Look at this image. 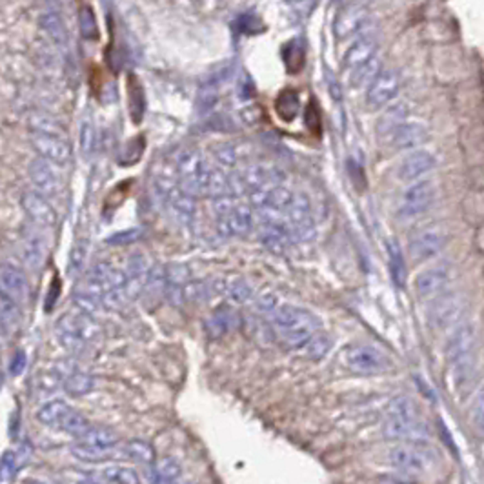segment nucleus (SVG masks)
Segmentation results:
<instances>
[{"label":"nucleus","mask_w":484,"mask_h":484,"mask_svg":"<svg viewBox=\"0 0 484 484\" xmlns=\"http://www.w3.org/2000/svg\"><path fill=\"white\" fill-rule=\"evenodd\" d=\"M177 187L187 197L206 199H228L232 195L230 175L217 170L195 148H182L175 157Z\"/></svg>","instance_id":"f257e3e1"},{"label":"nucleus","mask_w":484,"mask_h":484,"mask_svg":"<svg viewBox=\"0 0 484 484\" xmlns=\"http://www.w3.org/2000/svg\"><path fill=\"white\" fill-rule=\"evenodd\" d=\"M268 322L279 342L288 350L304 348L321 328V322L311 311L292 304L277 306L269 314Z\"/></svg>","instance_id":"f03ea898"},{"label":"nucleus","mask_w":484,"mask_h":484,"mask_svg":"<svg viewBox=\"0 0 484 484\" xmlns=\"http://www.w3.org/2000/svg\"><path fill=\"white\" fill-rule=\"evenodd\" d=\"M384 436L395 441H419L426 436L428 428L419 408L410 397H395L384 415Z\"/></svg>","instance_id":"7ed1b4c3"},{"label":"nucleus","mask_w":484,"mask_h":484,"mask_svg":"<svg viewBox=\"0 0 484 484\" xmlns=\"http://www.w3.org/2000/svg\"><path fill=\"white\" fill-rule=\"evenodd\" d=\"M217 226L224 237H246L253 228V213L248 202H233V197L215 200Z\"/></svg>","instance_id":"20e7f679"},{"label":"nucleus","mask_w":484,"mask_h":484,"mask_svg":"<svg viewBox=\"0 0 484 484\" xmlns=\"http://www.w3.org/2000/svg\"><path fill=\"white\" fill-rule=\"evenodd\" d=\"M390 463L393 468L408 475H423L436 463V452L419 441H406L390 450Z\"/></svg>","instance_id":"39448f33"},{"label":"nucleus","mask_w":484,"mask_h":484,"mask_svg":"<svg viewBox=\"0 0 484 484\" xmlns=\"http://www.w3.org/2000/svg\"><path fill=\"white\" fill-rule=\"evenodd\" d=\"M341 362L354 374L374 375L388 370L390 361L383 351L370 344H350L341 354Z\"/></svg>","instance_id":"423d86ee"},{"label":"nucleus","mask_w":484,"mask_h":484,"mask_svg":"<svg viewBox=\"0 0 484 484\" xmlns=\"http://www.w3.org/2000/svg\"><path fill=\"white\" fill-rule=\"evenodd\" d=\"M284 226L289 233V239L308 240L314 235L315 224L314 213H311V202L304 193H293L289 207L286 210Z\"/></svg>","instance_id":"0eeeda50"},{"label":"nucleus","mask_w":484,"mask_h":484,"mask_svg":"<svg viewBox=\"0 0 484 484\" xmlns=\"http://www.w3.org/2000/svg\"><path fill=\"white\" fill-rule=\"evenodd\" d=\"M370 21V11L368 6L362 2H346L339 8L334 21V35L337 41H348L355 37L357 33Z\"/></svg>","instance_id":"6e6552de"},{"label":"nucleus","mask_w":484,"mask_h":484,"mask_svg":"<svg viewBox=\"0 0 484 484\" xmlns=\"http://www.w3.org/2000/svg\"><path fill=\"white\" fill-rule=\"evenodd\" d=\"M436 199V187L431 180H415L411 186L404 192L403 199L399 202V215L403 219H411L421 213H424L428 207L433 204Z\"/></svg>","instance_id":"1a4fd4ad"},{"label":"nucleus","mask_w":484,"mask_h":484,"mask_svg":"<svg viewBox=\"0 0 484 484\" xmlns=\"http://www.w3.org/2000/svg\"><path fill=\"white\" fill-rule=\"evenodd\" d=\"M448 242V235L444 230L430 226V228L419 230L410 239V257L415 262H424L437 253L443 252Z\"/></svg>","instance_id":"9d476101"},{"label":"nucleus","mask_w":484,"mask_h":484,"mask_svg":"<svg viewBox=\"0 0 484 484\" xmlns=\"http://www.w3.org/2000/svg\"><path fill=\"white\" fill-rule=\"evenodd\" d=\"M401 88V77L395 69H381L377 77L370 82L366 93V104L371 110L384 108L397 95Z\"/></svg>","instance_id":"9b49d317"},{"label":"nucleus","mask_w":484,"mask_h":484,"mask_svg":"<svg viewBox=\"0 0 484 484\" xmlns=\"http://www.w3.org/2000/svg\"><path fill=\"white\" fill-rule=\"evenodd\" d=\"M436 163L437 160L433 153L426 150H415L401 160L399 168H397V177L403 182H415V180H421L423 175H426L428 171L433 170Z\"/></svg>","instance_id":"f8f14e48"},{"label":"nucleus","mask_w":484,"mask_h":484,"mask_svg":"<svg viewBox=\"0 0 484 484\" xmlns=\"http://www.w3.org/2000/svg\"><path fill=\"white\" fill-rule=\"evenodd\" d=\"M448 281H450V273H448L446 266H433L428 268L417 277L415 281V289L423 301H433V299L441 297L446 288Z\"/></svg>","instance_id":"ddd939ff"},{"label":"nucleus","mask_w":484,"mask_h":484,"mask_svg":"<svg viewBox=\"0 0 484 484\" xmlns=\"http://www.w3.org/2000/svg\"><path fill=\"white\" fill-rule=\"evenodd\" d=\"M375 53H377V37L374 33H364V35L355 38L354 44L348 48L342 64L346 69L354 71V69L361 68L362 64H366L370 58H374Z\"/></svg>","instance_id":"4468645a"},{"label":"nucleus","mask_w":484,"mask_h":484,"mask_svg":"<svg viewBox=\"0 0 484 484\" xmlns=\"http://www.w3.org/2000/svg\"><path fill=\"white\" fill-rule=\"evenodd\" d=\"M397 150H413L428 140V130L417 123H406L395 128L393 133L388 137Z\"/></svg>","instance_id":"2eb2a0df"},{"label":"nucleus","mask_w":484,"mask_h":484,"mask_svg":"<svg viewBox=\"0 0 484 484\" xmlns=\"http://www.w3.org/2000/svg\"><path fill=\"white\" fill-rule=\"evenodd\" d=\"M259 239L273 253H284L292 242L284 222H261Z\"/></svg>","instance_id":"dca6fc26"},{"label":"nucleus","mask_w":484,"mask_h":484,"mask_svg":"<svg viewBox=\"0 0 484 484\" xmlns=\"http://www.w3.org/2000/svg\"><path fill=\"white\" fill-rule=\"evenodd\" d=\"M237 322V314L232 306H219L206 319V334L210 339H220L232 330Z\"/></svg>","instance_id":"f3484780"},{"label":"nucleus","mask_w":484,"mask_h":484,"mask_svg":"<svg viewBox=\"0 0 484 484\" xmlns=\"http://www.w3.org/2000/svg\"><path fill=\"white\" fill-rule=\"evenodd\" d=\"M386 252H388V266H390L391 281H393V284L397 286V288L403 289L408 281V268H406V261H404L403 249L399 248V244H397L395 240H388Z\"/></svg>","instance_id":"a211bd4d"},{"label":"nucleus","mask_w":484,"mask_h":484,"mask_svg":"<svg viewBox=\"0 0 484 484\" xmlns=\"http://www.w3.org/2000/svg\"><path fill=\"white\" fill-rule=\"evenodd\" d=\"M226 75L213 73L212 77L207 78V82L200 86L199 95H197V111L200 115H207L215 108L217 98H219V86L222 82V77L226 78Z\"/></svg>","instance_id":"6ab92c4d"},{"label":"nucleus","mask_w":484,"mask_h":484,"mask_svg":"<svg viewBox=\"0 0 484 484\" xmlns=\"http://www.w3.org/2000/svg\"><path fill=\"white\" fill-rule=\"evenodd\" d=\"M439 302L436 304L433 311H431V317L433 322H439V324H448V322H453L460 315V304L459 299L455 295H441Z\"/></svg>","instance_id":"aec40b11"},{"label":"nucleus","mask_w":484,"mask_h":484,"mask_svg":"<svg viewBox=\"0 0 484 484\" xmlns=\"http://www.w3.org/2000/svg\"><path fill=\"white\" fill-rule=\"evenodd\" d=\"M275 110L277 115H279L284 123H292L293 118L299 115V110H301V102H299L297 91L293 90L281 91V95H279L275 101Z\"/></svg>","instance_id":"412c9836"},{"label":"nucleus","mask_w":484,"mask_h":484,"mask_svg":"<svg viewBox=\"0 0 484 484\" xmlns=\"http://www.w3.org/2000/svg\"><path fill=\"white\" fill-rule=\"evenodd\" d=\"M82 444H88L91 448H97V450H113L115 444H117L118 437L115 436L113 431L108 430V428H91L86 431L84 436L81 437Z\"/></svg>","instance_id":"4be33fe9"},{"label":"nucleus","mask_w":484,"mask_h":484,"mask_svg":"<svg viewBox=\"0 0 484 484\" xmlns=\"http://www.w3.org/2000/svg\"><path fill=\"white\" fill-rule=\"evenodd\" d=\"M282 61H284L288 73H299L306 61L304 44L301 41H289L282 49Z\"/></svg>","instance_id":"5701e85b"},{"label":"nucleus","mask_w":484,"mask_h":484,"mask_svg":"<svg viewBox=\"0 0 484 484\" xmlns=\"http://www.w3.org/2000/svg\"><path fill=\"white\" fill-rule=\"evenodd\" d=\"M120 453H123L126 459L135 460V463L140 464L153 463V448L148 443H143V441H130V443L124 444Z\"/></svg>","instance_id":"b1692460"},{"label":"nucleus","mask_w":484,"mask_h":484,"mask_svg":"<svg viewBox=\"0 0 484 484\" xmlns=\"http://www.w3.org/2000/svg\"><path fill=\"white\" fill-rule=\"evenodd\" d=\"M404 115L406 113H404L403 106L390 108V110H388L386 113L381 117V120H379V124H377L379 138L390 137V135L395 131V128L404 123Z\"/></svg>","instance_id":"393cba45"},{"label":"nucleus","mask_w":484,"mask_h":484,"mask_svg":"<svg viewBox=\"0 0 484 484\" xmlns=\"http://www.w3.org/2000/svg\"><path fill=\"white\" fill-rule=\"evenodd\" d=\"M224 284V293L228 295L230 301L233 302H244L248 301L249 295H252V288H249L248 282L242 279V277H230Z\"/></svg>","instance_id":"a878e982"},{"label":"nucleus","mask_w":484,"mask_h":484,"mask_svg":"<svg viewBox=\"0 0 484 484\" xmlns=\"http://www.w3.org/2000/svg\"><path fill=\"white\" fill-rule=\"evenodd\" d=\"M381 71L379 69V58L377 55H375L374 58H370V61L366 62V64H362L361 68L354 69L351 71V86H357V88H361V86H370V82L374 81L375 77H377V73Z\"/></svg>","instance_id":"bb28decb"},{"label":"nucleus","mask_w":484,"mask_h":484,"mask_svg":"<svg viewBox=\"0 0 484 484\" xmlns=\"http://www.w3.org/2000/svg\"><path fill=\"white\" fill-rule=\"evenodd\" d=\"M113 452L115 450H97V448H91L82 443L73 444V448H71V453L84 463H102V460L110 459Z\"/></svg>","instance_id":"cd10ccee"},{"label":"nucleus","mask_w":484,"mask_h":484,"mask_svg":"<svg viewBox=\"0 0 484 484\" xmlns=\"http://www.w3.org/2000/svg\"><path fill=\"white\" fill-rule=\"evenodd\" d=\"M130 98H131L130 102L131 117H133L135 123H140L144 113V91L140 82H138L133 75L130 77Z\"/></svg>","instance_id":"c85d7f7f"},{"label":"nucleus","mask_w":484,"mask_h":484,"mask_svg":"<svg viewBox=\"0 0 484 484\" xmlns=\"http://www.w3.org/2000/svg\"><path fill=\"white\" fill-rule=\"evenodd\" d=\"M331 344H334V342H331L330 335L319 334V331H317L314 337L309 339L308 344L304 346L306 355H308L309 359H315V361H319V359H322L326 354H328V351H330Z\"/></svg>","instance_id":"c756f323"},{"label":"nucleus","mask_w":484,"mask_h":484,"mask_svg":"<svg viewBox=\"0 0 484 484\" xmlns=\"http://www.w3.org/2000/svg\"><path fill=\"white\" fill-rule=\"evenodd\" d=\"M102 477L111 484H138V475L131 468H123V466H110V468L102 470Z\"/></svg>","instance_id":"7c9ffc66"},{"label":"nucleus","mask_w":484,"mask_h":484,"mask_svg":"<svg viewBox=\"0 0 484 484\" xmlns=\"http://www.w3.org/2000/svg\"><path fill=\"white\" fill-rule=\"evenodd\" d=\"M213 157H215L217 160H219L222 166H235L237 164V150L232 146V144H217L215 148H213Z\"/></svg>","instance_id":"2f4dec72"},{"label":"nucleus","mask_w":484,"mask_h":484,"mask_svg":"<svg viewBox=\"0 0 484 484\" xmlns=\"http://www.w3.org/2000/svg\"><path fill=\"white\" fill-rule=\"evenodd\" d=\"M237 26H239V31L240 33H257V29H255V26L257 28H261L262 29V26H261V22L257 21L255 16L253 15H249V13H246V15H242L237 21Z\"/></svg>","instance_id":"473e14b6"},{"label":"nucleus","mask_w":484,"mask_h":484,"mask_svg":"<svg viewBox=\"0 0 484 484\" xmlns=\"http://www.w3.org/2000/svg\"><path fill=\"white\" fill-rule=\"evenodd\" d=\"M328 84H330V95H331V97H334V101L335 102L342 101L341 86H339V81L331 73H328Z\"/></svg>","instance_id":"72a5a7b5"},{"label":"nucleus","mask_w":484,"mask_h":484,"mask_svg":"<svg viewBox=\"0 0 484 484\" xmlns=\"http://www.w3.org/2000/svg\"><path fill=\"white\" fill-rule=\"evenodd\" d=\"M73 484H101V483H98V480H95L93 477H90V475H81V477H77V479H75Z\"/></svg>","instance_id":"f704fd0d"},{"label":"nucleus","mask_w":484,"mask_h":484,"mask_svg":"<svg viewBox=\"0 0 484 484\" xmlns=\"http://www.w3.org/2000/svg\"><path fill=\"white\" fill-rule=\"evenodd\" d=\"M26 484H42V483H38V480H28Z\"/></svg>","instance_id":"c9c22d12"},{"label":"nucleus","mask_w":484,"mask_h":484,"mask_svg":"<svg viewBox=\"0 0 484 484\" xmlns=\"http://www.w3.org/2000/svg\"><path fill=\"white\" fill-rule=\"evenodd\" d=\"M179 484H190V483H186V480H184V479H180Z\"/></svg>","instance_id":"e433bc0d"}]
</instances>
